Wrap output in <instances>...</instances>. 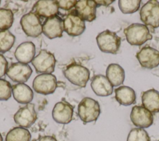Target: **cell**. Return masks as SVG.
<instances>
[{
	"label": "cell",
	"instance_id": "cell-1",
	"mask_svg": "<svg viewBox=\"0 0 159 141\" xmlns=\"http://www.w3.org/2000/svg\"><path fill=\"white\" fill-rule=\"evenodd\" d=\"M127 41L132 45L140 46L152 39L148 28L144 24L133 23L124 30Z\"/></svg>",
	"mask_w": 159,
	"mask_h": 141
},
{
	"label": "cell",
	"instance_id": "cell-2",
	"mask_svg": "<svg viewBox=\"0 0 159 141\" xmlns=\"http://www.w3.org/2000/svg\"><path fill=\"white\" fill-rule=\"evenodd\" d=\"M96 39L99 50L104 53L116 54L120 49V37L116 33L109 30L100 32Z\"/></svg>",
	"mask_w": 159,
	"mask_h": 141
},
{
	"label": "cell",
	"instance_id": "cell-3",
	"mask_svg": "<svg viewBox=\"0 0 159 141\" xmlns=\"http://www.w3.org/2000/svg\"><path fill=\"white\" fill-rule=\"evenodd\" d=\"M101 113L99 102L95 99L85 97L78 106V114L80 119L84 123L96 121Z\"/></svg>",
	"mask_w": 159,
	"mask_h": 141
},
{
	"label": "cell",
	"instance_id": "cell-4",
	"mask_svg": "<svg viewBox=\"0 0 159 141\" xmlns=\"http://www.w3.org/2000/svg\"><path fill=\"white\" fill-rule=\"evenodd\" d=\"M63 74L70 83L81 88L86 86L90 75L87 68L76 63L68 65L64 70Z\"/></svg>",
	"mask_w": 159,
	"mask_h": 141
},
{
	"label": "cell",
	"instance_id": "cell-5",
	"mask_svg": "<svg viewBox=\"0 0 159 141\" xmlns=\"http://www.w3.org/2000/svg\"><path fill=\"white\" fill-rule=\"evenodd\" d=\"M140 17L147 27L156 29L159 27V2L156 0L147 1L140 9Z\"/></svg>",
	"mask_w": 159,
	"mask_h": 141
},
{
	"label": "cell",
	"instance_id": "cell-6",
	"mask_svg": "<svg viewBox=\"0 0 159 141\" xmlns=\"http://www.w3.org/2000/svg\"><path fill=\"white\" fill-rule=\"evenodd\" d=\"M31 63L37 73L51 74L54 71L56 60L52 53L43 49L34 57Z\"/></svg>",
	"mask_w": 159,
	"mask_h": 141
},
{
	"label": "cell",
	"instance_id": "cell-7",
	"mask_svg": "<svg viewBox=\"0 0 159 141\" xmlns=\"http://www.w3.org/2000/svg\"><path fill=\"white\" fill-rule=\"evenodd\" d=\"M32 86L37 93L43 95L52 94L57 87V78L52 74H40L34 78Z\"/></svg>",
	"mask_w": 159,
	"mask_h": 141
},
{
	"label": "cell",
	"instance_id": "cell-8",
	"mask_svg": "<svg viewBox=\"0 0 159 141\" xmlns=\"http://www.w3.org/2000/svg\"><path fill=\"white\" fill-rule=\"evenodd\" d=\"M20 24L22 29L27 36L35 38L42 32V24L40 17L32 11L21 17Z\"/></svg>",
	"mask_w": 159,
	"mask_h": 141
},
{
	"label": "cell",
	"instance_id": "cell-9",
	"mask_svg": "<svg viewBox=\"0 0 159 141\" xmlns=\"http://www.w3.org/2000/svg\"><path fill=\"white\" fill-rule=\"evenodd\" d=\"M37 119V112L34 104L29 103L20 107L14 115V120L20 127L29 128L32 125Z\"/></svg>",
	"mask_w": 159,
	"mask_h": 141
},
{
	"label": "cell",
	"instance_id": "cell-10",
	"mask_svg": "<svg viewBox=\"0 0 159 141\" xmlns=\"http://www.w3.org/2000/svg\"><path fill=\"white\" fill-rule=\"evenodd\" d=\"M130 118L132 124L138 128H148L153 122L152 113L143 106H134L132 108Z\"/></svg>",
	"mask_w": 159,
	"mask_h": 141
},
{
	"label": "cell",
	"instance_id": "cell-11",
	"mask_svg": "<svg viewBox=\"0 0 159 141\" xmlns=\"http://www.w3.org/2000/svg\"><path fill=\"white\" fill-rule=\"evenodd\" d=\"M136 58L143 68L153 69L159 65V51L149 46L142 47L137 52Z\"/></svg>",
	"mask_w": 159,
	"mask_h": 141
},
{
	"label": "cell",
	"instance_id": "cell-12",
	"mask_svg": "<svg viewBox=\"0 0 159 141\" xmlns=\"http://www.w3.org/2000/svg\"><path fill=\"white\" fill-rule=\"evenodd\" d=\"M32 73V70L28 64L20 62L14 63L8 68L7 76L13 81L20 83L26 82Z\"/></svg>",
	"mask_w": 159,
	"mask_h": 141
},
{
	"label": "cell",
	"instance_id": "cell-13",
	"mask_svg": "<svg viewBox=\"0 0 159 141\" xmlns=\"http://www.w3.org/2000/svg\"><path fill=\"white\" fill-rule=\"evenodd\" d=\"M52 115L56 122L62 124H68L73 119V107L66 101L58 102L53 108Z\"/></svg>",
	"mask_w": 159,
	"mask_h": 141
},
{
	"label": "cell",
	"instance_id": "cell-14",
	"mask_svg": "<svg viewBox=\"0 0 159 141\" xmlns=\"http://www.w3.org/2000/svg\"><path fill=\"white\" fill-rule=\"evenodd\" d=\"M63 20L58 16L47 19L42 25L43 34L50 39L63 36Z\"/></svg>",
	"mask_w": 159,
	"mask_h": 141
},
{
	"label": "cell",
	"instance_id": "cell-15",
	"mask_svg": "<svg viewBox=\"0 0 159 141\" xmlns=\"http://www.w3.org/2000/svg\"><path fill=\"white\" fill-rule=\"evenodd\" d=\"M64 31L69 35L75 37L82 34L86 28L84 21L77 14L70 13L63 20Z\"/></svg>",
	"mask_w": 159,
	"mask_h": 141
},
{
	"label": "cell",
	"instance_id": "cell-16",
	"mask_svg": "<svg viewBox=\"0 0 159 141\" xmlns=\"http://www.w3.org/2000/svg\"><path fill=\"white\" fill-rule=\"evenodd\" d=\"M98 6L95 1H78L75 7L76 14L84 21L92 22L96 17V8Z\"/></svg>",
	"mask_w": 159,
	"mask_h": 141
},
{
	"label": "cell",
	"instance_id": "cell-17",
	"mask_svg": "<svg viewBox=\"0 0 159 141\" xmlns=\"http://www.w3.org/2000/svg\"><path fill=\"white\" fill-rule=\"evenodd\" d=\"M58 6L57 1L40 0L35 3L32 12L39 17L49 18L57 16L58 12Z\"/></svg>",
	"mask_w": 159,
	"mask_h": 141
},
{
	"label": "cell",
	"instance_id": "cell-18",
	"mask_svg": "<svg viewBox=\"0 0 159 141\" xmlns=\"http://www.w3.org/2000/svg\"><path fill=\"white\" fill-rule=\"evenodd\" d=\"M91 87L93 92L99 96H108L112 94L113 86L102 75H97L93 76Z\"/></svg>",
	"mask_w": 159,
	"mask_h": 141
},
{
	"label": "cell",
	"instance_id": "cell-19",
	"mask_svg": "<svg viewBox=\"0 0 159 141\" xmlns=\"http://www.w3.org/2000/svg\"><path fill=\"white\" fill-rule=\"evenodd\" d=\"M35 54V46L32 42H24L21 43L16 49L15 58L20 63L28 64L32 62Z\"/></svg>",
	"mask_w": 159,
	"mask_h": 141
},
{
	"label": "cell",
	"instance_id": "cell-20",
	"mask_svg": "<svg viewBox=\"0 0 159 141\" xmlns=\"http://www.w3.org/2000/svg\"><path fill=\"white\" fill-rule=\"evenodd\" d=\"M14 99L20 104H29L33 99L34 93L32 89L25 83H18L12 86Z\"/></svg>",
	"mask_w": 159,
	"mask_h": 141
},
{
	"label": "cell",
	"instance_id": "cell-21",
	"mask_svg": "<svg viewBox=\"0 0 159 141\" xmlns=\"http://www.w3.org/2000/svg\"><path fill=\"white\" fill-rule=\"evenodd\" d=\"M142 106L152 113L159 112V91L150 89L142 94Z\"/></svg>",
	"mask_w": 159,
	"mask_h": 141
},
{
	"label": "cell",
	"instance_id": "cell-22",
	"mask_svg": "<svg viewBox=\"0 0 159 141\" xmlns=\"http://www.w3.org/2000/svg\"><path fill=\"white\" fill-rule=\"evenodd\" d=\"M115 98L121 105L130 106L136 102L135 91L127 86H121L115 89Z\"/></svg>",
	"mask_w": 159,
	"mask_h": 141
},
{
	"label": "cell",
	"instance_id": "cell-23",
	"mask_svg": "<svg viewBox=\"0 0 159 141\" xmlns=\"http://www.w3.org/2000/svg\"><path fill=\"white\" fill-rule=\"evenodd\" d=\"M106 78L115 87L121 85L125 79V71L123 68L117 63H111L106 71Z\"/></svg>",
	"mask_w": 159,
	"mask_h": 141
},
{
	"label": "cell",
	"instance_id": "cell-24",
	"mask_svg": "<svg viewBox=\"0 0 159 141\" xmlns=\"http://www.w3.org/2000/svg\"><path fill=\"white\" fill-rule=\"evenodd\" d=\"M31 135L25 128L16 127L11 129L6 136V141H30Z\"/></svg>",
	"mask_w": 159,
	"mask_h": 141
},
{
	"label": "cell",
	"instance_id": "cell-25",
	"mask_svg": "<svg viewBox=\"0 0 159 141\" xmlns=\"http://www.w3.org/2000/svg\"><path fill=\"white\" fill-rule=\"evenodd\" d=\"M15 36L8 30H0V52L6 53L14 45Z\"/></svg>",
	"mask_w": 159,
	"mask_h": 141
},
{
	"label": "cell",
	"instance_id": "cell-26",
	"mask_svg": "<svg viewBox=\"0 0 159 141\" xmlns=\"http://www.w3.org/2000/svg\"><path fill=\"white\" fill-rule=\"evenodd\" d=\"M14 22V14L11 9H0V30H8Z\"/></svg>",
	"mask_w": 159,
	"mask_h": 141
},
{
	"label": "cell",
	"instance_id": "cell-27",
	"mask_svg": "<svg viewBox=\"0 0 159 141\" xmlns=\"http://www.w3.org/2000/svg\"><path fill=\"white\" fill-rule=\"evenodd\" d=\"M140 3V0H120L118 1V6L123 14H132L139 10Z\"/></svg>",
	"mask_w": 159,
	"mask_h": 141
},
{
	"label": "cell",
	"instance_id": "cell-28",
	"mask_svg": "<svg viewBox=\"0 0 159 141\" xmlns=\"http://www.w3.org/2000/svg\"><path fill=\"white\" fill-rule=\"evenodd\" d=\"M127 141H150L147 132L142 128H134L129 132Z\"/></svg>",
	"mask_w": 159,
	"mask_h": 141
},
{
	"label": "cell",
	"instance_id": "cell-29",
	"mask_svg": "<svg viewBox=\"0 0 159 141\" xmlns=\"http://www.w3.org/2000/svg\"><path fill=\"white\" fill-rule=\"evenodd\" d=\"M12 94V86L11 83L2 79H0V101H7Z\"/></svg>",
	"mask_w": 159,
	"mask_h": 141
},
{
	"label": "cell",
	"instance_id": "cell-30",
	"mask_svg": "<svg viewBox=\"0 0 159 141\" xmlns=\"http://www.w3.org/2000/svg\"><path fill=\"white\" fill-rule=\"evenodd\" d=\"M78 1H57L58 7L64 10H69L73 7H75Z\"/></svg>",
	"mask_w": 159,
	"mask_h": 141
},
{
	"label": "cell",
	"instance_id": "cell-31",
	"mask_svg": "<svg viewBox=\"0 0 159 141\" xmlns=\"http://www.w3.org/2000/svg\"><path fill=\"white\" fill-rule=\"evenodd\" d=\"M8 63L6 58L0 53V78L4 76L7 71Z\"/></svg>",
	"mask_w": 159,
	"mask_h": 141
},
{
	"label": "cell",
	"instance_id": "cell-32",
	"mask_svg": "<svg viewBox=\"0 0 159 141\" xmlns=\"http://www.w3.org/2000/svg\"><path fill=\"white\" fill-rule=\"evenodd\" d=\"M38 141H57V139L53 137V136H50V135H46V136H43L41 137Z\"/></svg>",
	"mask_w": 159,
	"mask_h": 141
},
{
	"label": "cell",
	"instance_id": "cell-33",
	"mask_svg": "<svg viewBox=\"0 0 159 141\" xmlns=\"http://www.w3.org/2000/svg\"><path fill=\"white\" fill-rule=\"evenodd\" d=\"M97 6H108L112 2H114V1H95Z\"/></svg>",
	"mask_w": 159,
	"mask_h": 141
},
{
	"label": "cell",
	"instance_id": "cell-34",
	"mask_svg": "<svg viewBox=\"0 0 159 141\" xmlns=\"http://www.w3.org/2000/svg\"><path fill=\"white\" fill-rule=\"evenodd\" d=\"M0 141H3V139H2V137L0 133Z\"/></svg>",
	"mask_w": 159,
	"mask_h": 141
},
{
	"label": "cell",
	"instance_id": "cell-35",
	"mask_svg": "<svg viewBox=\"0 0 159 141\" xmlns=\"http://www.w3.org/2000/svg\"><path fill=\"white\" fill-rule=\"evenodd\" d=\"M1 1H0V4H1Z\"/></svg>",
	"mask_w": 159,
	"mask_h": 141
}]
</instances>
